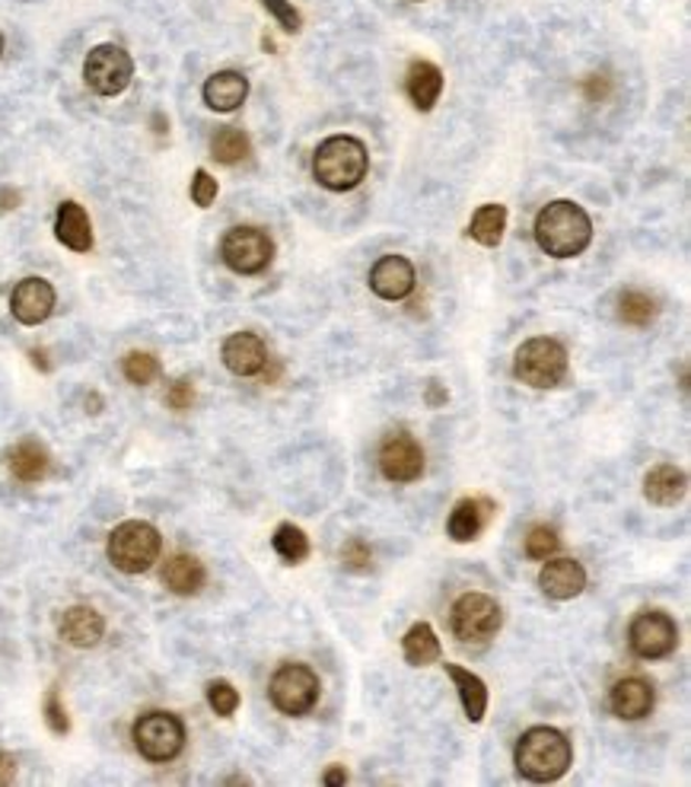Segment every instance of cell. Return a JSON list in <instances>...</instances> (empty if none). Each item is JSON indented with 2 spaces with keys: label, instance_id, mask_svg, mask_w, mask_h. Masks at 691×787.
<instances>
[{
  "label": "cell",
  "instance_id": "35",
  "mask_svg": "<svg viewBox=\"0 0 691 787\" xmlns=\"http://www.w3.org/2000/svg\"><path fill=\"white\" fill-rule=\"evenodd\" d=\"M341 564H344L348 571H354V574H367V571L373 568V549H370L360 535H354V539H348L344 549H341Z\"/></svg>",
  "mask_w": 691,
  "mask_h": 787
},
{
  "label": "cell",
  "instance_id": "13",
  "mask_svg": "<svg viewBox=\"0 0 691 787\" xmlns=\"http://www.w3.org/2000/svg\"><path fill=\"white\" fill-rule=\"evenodd\" d=\"M58 294L45 278H23L10 294V313L23 326H39L54 313Z\"/></svg>",
  "mask_w": 691,
  "mask_h": 787
},
{
  "label": "cell",
  "instance_id": "32",
  "mask_svg": "<svg viewBox=\"0 0 691 787\" xmlns=\"http://www.w3.org/2000/svg\"><path fill=\"white\" fill-rule=\"evenodd\" d=\"M122 374L134 386H147V382H154L159 377V360L151 351H131L122 360Z\"/></svg>",
  "mask_w": 691,
  "mask_h": 787
},
{
  "label": "cell",
  "instance_id": "7",
  "mask_svg": "<svg viewBox=\"0 0 691 787\" xmlns=\"http://www.w3.org/2000/svg\"><path fill=\"white\" fill-rule=\"evenodd\" d=\"M319 676L309 670L307 663H283L275 670L271 683H268V695L271 705L287 717H303L316 708L319 702Z\"/></svg>",
  "mask_w": 691,
  "mask_h": 787
},
{
  "label": "cell",
  "instance_id": "11",
  "mask_svg": "<svg viewBox=\"0 0 691 787\" xmlns=\"http://www.w3.org/2000/svg\"><path fill=\"white\" fill-rule=\"evenodd\" d=\"M628 644L640 661H663L679 647V628H675L672 615H666V612H638L628 625Z\"/></svg>",
  "mask_w": 691,
  "mask_h": 787
},
{
  "label": "cell",
  "instance_id": "42",
  "mask_svg": "<svg viewBox=\"0 0 691 787\" xmlns=\"http://www.w3.org/2000/svg\"><path fill=\"white\" fill-rule=\"evenodd\" d=\"M446 399H450V392L440 386L436 380H431L427 382V406L431 408H440V406H446Z\"/></svg>",
  "mask_w": 691,
  "mask_h": 787
},
{
  "label": "cell",
  "instance_id": "5",
  "mask_svg": "<svg viewBox=\"0 0 691 787\" xmlns=\"http://www.w3.org/2000/svg\"><path fill=\"white\" fill-rule=\"evenodd\" d=\"M513 374L533 389H555L567 377V351L555 338H529L513 355Z\"/></svg>",
  "mask_w": 691,
  "mask_h": 787
},
{
  "label": "cell",
  "instance_id": "40",
  "mask_svg": "<svg viewBox=\"0 0 691 787\" xmlns=\"http://www.w3.org/2000/svg\"><path fill=\"white\" fill-rule=\"evenodd\" d=\"M609 90H612V83L606 74H592L584 80V93H587L589 102H602L609 96Z\"/></svg>",
  "mask_w": 691,
  "mask_h": 787
},
{
  "label": "cell",
  "instance_id": "10",
  "mask_svg": "<svg viewBox=\"0 0 691 787\" xmlns=\"http://www.w3.org/2000/svg\"><path fill=\"white\" fill-rule=\"evenodd\" d=\"M131 76H134L131 54L112 42L90 49L83 61V80L96 96H122L131 86Z\"/></svg>",
  "mask_w": 691,
  "mask_h": 787
},
{
  "label": "cell",
  "instance_id": "31",
  "mask_svg": "<svg viewBox=\"0 0 691 787\" xmlns=\"http://www.w3.org/2000/svg\"><path fill=\"white\" fill-rule=\"evenodd\" d=\"M271 545H275V552L281 555L283 564H300V561L309 555L307 533H303L300 527H293V523H281V527L275 530V535H271Z\"/></svg>",
  "mask_w": 691,
  "mask_h": 787
},
{
  "label": "cell",
  "instance_id": "21",
  "mask_svg": "<svg viewBox=\"0 0 691 787\" xmlns=\"http://www.w3.org/2000/svg\"><path fill=\"white\" fill-rule=\"evenodd\" d=\"M7 466H10V476H13L17 482L35 484L52 472V457H49V450H45L39 440H20V443L7 453Z\"/></svg>",
  "mask_w": 691,
  "mask_h": 787
},
{
  "label": "cell",
  "instance_id": "43",
  "mask_svg": "<svg viewBox=\"0 0 691 787\" xmlns=\"http://www.w3.org/2000/svg\"><path fill=\"white\" fill-rule=\"evenodd\" d=\"M322 785H348V771H344V765H332V768L322 775Z\"/></svg>",
  "mask_w": 691,
  "mask_h": 787
},
{
  "label": "cell",
  "instance_id": "17",
  "mask_svg": "<svg viewBox=\"0 0 691 787\" xmlns=\"http://www.w3.org/2000/svg\"><path fill=\"white\" fill-rule=\"evenodd\" d=\"M653 702H657V692L650 686V679H643V676L618 679L612 686V695H609L612 714L621 720H643L653 712Z\"/></svg>",
  "mask_w": 691,
  "mask_h": 787
},
{
  "label": "cell",
  "instance_id": "23",
  "mask_svg": "<svg viewBox=\"0 0 691 787\" xmlns=\"http://www.w3.org/2000/svg\"><path fill=\"white\" fill-rule=\"evenodd\" d=\"M105 635V619L93 606H71L61 615V637L71 647H96Z\"/></svg>",
  "mask_w": 691,
  "mask_h": 787
},
{
  "label": "cell",
  "instance_id": "28",
  "mask_svg": "<svg viewBox=\"0 0 691 787\" xmlns=\"http://www.w3.org/2000/svg\"><path fill=\"white\" fill-rule=\"evenodd\" d=\"M402 654L411 666H431V663L440 661L443 647H440V637H436L434 628L427 622H417L402 637Z\"/></svg>",
  "mask_w": 691,
  "mask_h": 787
},
{
  "label": "cell",
  "instance_id": "2",
  "mask_svg": "<svg viewBox=\"0 0 691 787\" xmlns=\"http://www.w3.org/2000/svg\"><path fill=\"white\" fill-rule=\"evenodd\" d=\"M370 173L367 144L354 134H332L312 153V176L329 192H351Z\"/></svg>",
  "mask_w": 691,
  "mask_h": 787
},
{
  "label": "cell",
  "instance_id": "3",
  "mask_svg": "<svg viewBox=\"0 0 691 787\" xmlns=\"http://www.w3.org/2000/svg\"><path fill=\"white\" fill-rule=\"evenodd\" d=\"M574 763V746L555 727H529L516 743V771L526 781L551 785L567 775Z\"/></svg>",
  "mask_w": 691,
  "mask_h": 787
},
{
  "label": "cell",
  "instance_id": "6",
  "mask_svg": "<svg viewBox=\"0 0 691 787\" xmlns=\"http://www.w3.org/2000/svg\"><path fill=\"white\" fill-rule=\"evenodd\" d=\"M131 737L147 763H173L185 749V724L173 712H147L134 720Z\"/></svg>",
  "mask_w": 691,
  "mask_h": 787
},
{
  "label": "cell",
  "instance_id": "33",
  "mask_svg": "<svg viewBox=\"0 0 691 787\" xmlns=\"http://www.w3.org/2000/svg\"><path fill=\"white\" fill-rule=\"evenodd\" d=\"M558 549H561V539H558V530H555V527L538 523V527H533L529 535H526V559L545 561L551 559Z\"/></svg>",
  "mask_w": 691,
  "mask_h": 787
},
{
  "label": "cell",
  "instance_id": "20",
  "mask_svg": "<svg viewBox=\"0 0 691 787\" xmlns=\"http://www.w3.org/2000/svg\"><path fill=\"white\" fill-rule=\"evenodd\" d=\"M494 517V504L485 498H462L460 504L453 508L450 520H446V535L453 542H472L478 539L482 530L491 523Z\"/></svg>",
  "mask_w": 691,
  "mask_h": 787
},
{
  "label": "cell",
  "instance_id": "18",
  "mask_svg": "<svg viewBox=\"0 0 691 787\" xmlns=\"http://www.w3.org/2000/svg\"><path fill=\"white\" fill-rule=\"evenodd\" d=\"M689 494V476L675 466H653L643 479V498L657 508H675Z\"/></svg>",
  "mask_w": 691,
  "mask_h": 787
},
{
  "label": "cell",
  "instance_id": "30",
  "mask_svg": "<svg viewBox=\"0 0 691 787\" xmlns=\"http://www.w3.org/2000/svg\"><path fill=\"white\" fill-rule=\"evenodd\" d=\"M618 319L625 326H635V329H643L657 319V300L643 290H625L618 297Z\"/></svg>",
  "mask_w": 691,
  "mask_h": 787
},
{
  "label": "cell",
  "instance_id": "36",
  "mask_svg": "<svg viewBox=\"0 0 691 787\" xmlns=\"http://www.w3.org/2000/svg\"><path fill=\"white\" fill-rule=\"evenodd\" d=\"M45 724H49V730L52 734H58V737H68L71 734V717H68V712H64V702H61V695H58V688H49V695H45Z\"/></svg>",
  "mask_w": 691,
  "mask_h": 787
},
{
  "label": "cell",
  "instance_id": "26",
  "mask_svg": "<svg viewBox=\"0 0 691 787\" xmlns=\"http://www.w3.org/2000/svg\"><path fill=\"white\" fill-rule=\"evenodd\" d=\"M446 676L456 683V692H460L462 712L472 724H482L487 712V686L482 676H475L472 670H462L456 663H446Z\"/></svg>",
  "mask_w": 691,
  "mask_h": 787
},
{
  "label": "cell",
  "instance_id": "29",
  "mask_svg": "<svg viewBox=\"0 0 691 787\" xmlns=\"http://www.w3.org/2000/svg\"><path fill=\"white\" fill-rule=\"evenodd\" d=\"M249 153H252V141H249V134L239 131V127H220V131L210 137V156H214L217 163H224V166L243 163Z\"/></svg>",
  "mask_w": 691,
  "mask_h": 787
},
{
  "label": "cell",
  "instance_id": "22",
  "mask_svg": "<svg viewBox=\"0 0 691 787\" xmlns=\"http://www.w3.org/2000/svg\"><path fill=\"white\" fill-rule=\"evenodd\" d=\"M202 96H205L207 109H214V112H236L249 96V80L239 71H217V74L207 76Z\"/></svg>",
  "mask_w": 691,
  "mask_h": 787
},
{
  "label": "cell",
  "instance_id": "41",
  "mask_svg": "<svg viewBox=\"0 0 691 787\" xmlns=\"http://www.w3.org/2000/svg\"><path fill=\"white\" fill-rule=\"evenodd\" d=\"M13 781H17V759L0 749V787L13 785Z\"/></svg>",
  "mask_w": 691,
  "mask_h": 787
},
{
  "label": "cell",
  "instance_id": "12",
  "mask_svg": "<svg viewBox=\"0 0 691 787\" xmlns=\"http://www.w3.org/2000/svg\"><path fill=\"white\" fill-rule=\"evenodd\" d=\"M380 472L389 482L409 484L424 476V450L405 431H395L380 443Z\"/></svg>",
  "mask_w": 691,
  "mask_h": 787
},
{
  "label": "cell",
  "instance_id": "34",
  "mask_svg": "<svg viewBox=\"0 0 691 787\" xmlns=\"http://www.w3.org/2000/svg\"><path fill=\"white\" fill-rule=\"evenodd\" d=\"M207 705L220 717H233L239 708V692L227 679H214V683H207Z\"/></svg>",
  "mask_w": 691,
  "mask_h": 787
},
{
  "label": "cell",
  "instance_id": "9",
  "mask_svg": "<svg viewBox=\"0 0 691 787\" xmlns=\"http://www.w3.org/2000/svg\"><path fill=\"white\" fill-rule=\"evenodd\" d=\"M220 258L236 275H261L275 262V239L252 224L233 227L220 239Z\"/></svg>",
  "mask_w": 691,
  "mask_h": 787
},
{
  "label": "cell",
  "instance_id": "24",
  "mask_svg": "<svg viewBox=\"0 0 691 787\" xmlns=\"http://www.w3.org/2000/svg\"><path fill=\"white\" fill-rule=\"evenodd\" d=\"M405 93L414 102V109L431 112L443 93V71L436 68L434 61H411L409 74H405Z\"/></svg>",
  "mask_w": 691,
  "mask_h": 787
},
{
  "label": "cell",
  "instance_id": "47",
  "mask_svg": "<svg viewBox=\"0 0 691 787\" xmlns=\"http://www.w3.org/2000/svg\"><path fill=\"white\" fill-rule=\"evenodd\" d=\"M414 3H421V0H414Z\"/></svg>",
  "mask_w": 691,
  "mask_h": 787
},
{
  "label": "cell",
  "instance_id": "45",
  "mask_svg": "<svg viewBox=\"0 0 691 787\" xmlns=\"http://www.w3.org/2000/svg\"><path fill=\"white\" fill-rule=\"evenodd\" d=\"M29 357H32V364H35L39 370H52V367H49V360H45V351H42V348H32V351H29Z\"/></svg>",
  "mask_w": 691,
  "mask_h": 787
},
{
  "label": "cell",
  "instance_id": "38",
  "mask_svg": "<svg viewBox=\"0 0 691 787\" xmlns=\"http://www.w3.org/2000/svg\"><path fill=\"white\" fill-rule=\"evenodd\" d=\"M217 198V178L210 176L207 170H195V178H192V202L198 207H210Z\"/></svg>",
  "mask_w": 691,
  "mask_h": 787
},
{
  "label": "cell",
  "instance_id": "46",
  "mask_svg": "<svg viewBox=\"0 0 691 787\" xmlns=\"http://www.w3.org/2000/svg\"><path fill=\"white\" fill-rule=\"evenodd\" d=\"M0 54H3V32H0Z\"/></svg>",
  "mask_w": 691,
  "mask_h": 787
},
{
  "label": "cell",
  "instance_id": "19",
  "mask_svg": "<svg viewBox=\"0 0 691 787\" xmlns=\"http://www.w3.org/2000/svg\"><path fill=\"white\" fill-rule=\"evenodd\" d=\"M54 236H58V243L68 246L71 253H90V249H93V224H90V214L83 211V204L64 202L58 207Z\"/></svg>",
  "mask_w": 691,
  "mask_h": 787
},
{
  "label": "cell",
  "instance_id": "4",
  "mask_svg": "<svg viewBox=\"0 0 691 787\" xmlns=\"http://www.w3.org/2000/svg\"><path fill=\"white\" fill-rule=\"evenodd\" d=\"M105 552L122 574H144L154 568L163 552V535L144 520H125L109 533Z\"/></svg>",
  "mask_w": 691,
  "mask_h": 787
},
{
  "label": "cell",
  "instance_id": "37",
  "mask_svg": "<svg viewBox=\"0 0 691 787\" xmlns=\"http://www.w3.org/2000/svg\"><path fill=\"white\" fill-rule=\"evenodd\" d=\"M265 3V10L281 23L283 32H300V25H303V17L297 13V7L293 3H287V0H261Z\"/></svg>",
  "mask_w": 691,
  "mask_h": 787
},
{
  "label": "cell",
  "instance_id": "14",
  "mask_svg": "<svg viewBox=\"0 0 691 787\" xmlns=\"http://www.w3.org/2000/svg\"><path fill=\"white\" fill-rule=\"evenodd\" d=\"M417 284L414 275V265H411L405 255H383L373 268H370V290L389 300V304H399L405 300Z\"/></svg>",
  "mask_w": 691,
  "mask_h": 787
},
{
  "label": "cell",
  "instance_id": "25",
  "mask_svg": "<svg viewBox=\"0 0 691 787\" xmlns=\"http://www.w3.org/2000/svg\"><path fill=\"white\" fill-rule=\"evenodd\" d=\"M207 581V571L202 561L188 552H179L163 564V584L169 586L176 596H195Z\"/></svg>",
  "mask_w": 691,
  "mask_h": 787
},
{
  "label": "cell",
  "instance_id": "15",
  "mask_svg": "<svg viewBox=\"0 0 691 787\" xmlns=\"http://www.w3.org/2000/svg\"><path fill=\"white\" fill-rule=\"evenodd\" d=\"M224 367L236 377H258L268 367V348L256 331H236L220 348Z\"/></svg>",
  "mask_w": 691,
  "mask_h": 787
},
{
  "label": "cell",
  "instance_id": "39",
  "mask_svg": "<svg viewBox=\"0 0 691 787\" xmlns=\"http://www.w3.org/2000/svg\"><path fill=\"white\" fill-rule=\"evenodd\" d=\"M166 402H169V408H176V411H188V408L195 406V382L188 380V377L173 382L169 392H166Z\"/></svg>",
  "mask_w": 691,
  "mask_h": 787
},
{
  "label": "cell",
  "instance_id": "27",
  "mask_svg": "<svg viewBox=\"0 0 691 787\" xmlns=\"http://www.w3.org/2000/svg\"><path fill=\"white\" fill-rule=\"evenodd\" d=\"M504 229H507V207H504V204H482V207L472 214L468 236H472L478 246L494 249V246H501Z\"/></svg>",
  "mask_w": 691,
  "mask_h": 787
},
{
  "label": "cell",
  "instance_id": "8",
  "mask_svg": "<svg viewBox=\"0 0 691 787\" xmlns=\"http://www.w3.org/2000/svg\"><path fill=\"white\" fill-rule=\"evenodd\" d=\"M504 625V610L487 593H465L453 603L450 628L462 644H487Z\"/></svg>",
  "mask_w": 691,
  "mask_h": 787
},
{
  "label": "cell",
  "instance_id": "1",
  "mask_svg": "<svg viewBox=\"0 0 691 787\" xmlns=\"http://www.w3.org/2000/svg\"><path fill=\"white\" fill-rule=\"evenodd\" d=\"M536 243L538 249L551 258H574V255L587 253L592 243V221L589 214L570 198L545 204L536 214Z\"/></svg>",
  "mask_w": 691,
  "mask_h": 787
},
{
  "label": "cell",
  "instance_id": "44",
  "mask_svg": "<svg viewBox=\"0 0 691 787\" xmlns=\"http://www.w3.org/2000/svg\"><path fill=\"white\" fill-rule=\"evenodd\" d=\"M17 202H20V195H17V192H10V188H0V207H17Z\"/></svg>",
  "mask_w": 691,
  "mask_h": 787
},
{
  "label": "cell",
  "instance_id": "16",
  "mask_svg": "<svg viewBox=\"0 0 691 787\" xmlns=\"http://www.w3.org/2000/svg\"><path fill=\"white\" fill-rule=\"evenodd\" d=\"M538 586L551 600H574L587 586V571H584L580 561L551 555V559H545L542 571H538Z\"/></svg>",
  "mask_w": 691,
  "mask_h": 787
}]
</instances>
